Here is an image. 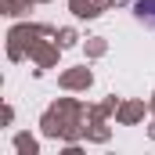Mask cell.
Wrapping results in <instances>:
<instances>
[{"label":"cell","instance_id":"obj_1","mask_svg":"<svg viewBox=\"0 0 155 155\" xmlns=\"http://www.w3.org/2000/svg\"><path fill=\"white\" fill-rule=\"evenodd\" d=\"M134 15H137V22L155 29V0H134Z\"/></svg>","mask_w":155,"mask_h":155}]
</instances>
